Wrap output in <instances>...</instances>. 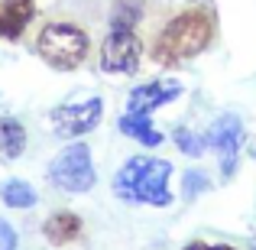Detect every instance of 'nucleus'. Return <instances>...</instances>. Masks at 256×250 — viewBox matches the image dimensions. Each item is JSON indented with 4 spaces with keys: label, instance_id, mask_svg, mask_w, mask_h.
Segmentation results:
<instances>
[{
    "label": "nucleus",
    "instance_id": "10",
    "mask_svg": "<svg viewBox=\"0 0 256 250\" xmlns=\"http://www.w3.org/2000/svg\"><path fill=\"white\" fill-rule=\"evenodd\" d=\"M120 133H126L130 140H140L143 146H159L162 143V133L152 127L150 114H124V117L117 120Z\"/></svg>",
    "mask_w": 256,
    "mask_h": 250
},
{
    "label": "nucleus",
    "instance_id": "11",
    "mask_svg": "<svg viewBox=\"0 0 256 250\" xmlns=\"http://www.w3.org/2000/svg\"><path fill=\"white\" fill-rule=\"evenodd\" d=\"M42 231L52 244H68V240H75L78 234H82V218L72 214V211H58L42 224Z\"/></svg>",
    "mask_w": 256,
    "mask_h": 250
},
{
    "label": "nucleus",
    "instance_id": "7",
    "mask_svg": "<svg viewBox=\"0 0 256 250\" xmlns=\"http://www.w3.org/2000/svg\"><path fill=\"white\" fill-rule=\"evenodd\" d=\"M201 140H204L208 150H214L220 156L224 175H230L234 163H237V150H240V143H244V124H240V117L237 114H220V117L208 127V133Z\"/></svg>",
    "mask_w": 256,
    "mask_h": 250
},
{
    "label": "nucleus",
    "instance_id": "13",
    "mask_svg": "<svg viewBox=\"0 0 256 250\" xmlns=\"http://www.w3.org/2000/svg\"><path fill=\"white\" fill-rule=\"evenodd\" d=\"M0 198H4V205L10 208H32L36 205V188L30 185V182L23 179H10L0 185Z\"/></svg>",
    "mask_w": 256,
    "mask_h": 250
},
{
    "label": "nucleus",
    "instance_id": "3",
    "mask_svg": "<svg viewBox=\"0 0 256 250\" xmlns=\"http://www.w3.org/2000/svg\"><path fill=\"white\" fill-rule=\"evenodd\" d=\"M88 33L75 23H49L39 33V56L52 65V69H78L88 56Z\"/></svg>",
    "mask_w": 256,
    "mask_h": 250
},
{
    "label": "nucleus",
    "instance_id": "6",
    "mask_svg": "<svg viewBox=\"0 0 256 250\" xmlns=\"http://www.w3.org/2000/svg\"><path fill=\"white\" fill-rule=\"evenodd\" d=\"M100 114H104V101L100 98H84V101H72L52 111V127L62 137H84L88 130L100 124Z\"/></svg>",
    "mask_w": 256,
    "mask_h": 250
},
{
    "label": "nucleus",
    "instance_id": "2",
    "mask_svg": "<svg viewBox=\"0 0 256 250\" xmlns=\"http://www.w3.org/2000/svg\"><path fill=\"white\" fill-rule=\"evenodd\" d=\"M211 36H214V20L211 13L204 10H185L178 17H172L166 23V30L159 33L156 39V62H166V65H175V62H185V59H194L198 52H204L211 46Z\"/></svg>",
    "mask_w": 256,
    "mask_h": 250
},
{
    "label": "nucleus",
    "instance_id": "5",
    "mask_svg": "<svg viewBox=\"0 0 256 250\" xmlns=\"http://www.w3.org/2000/svg\"><path fill=\"white\" fill-rule=\"evenodd\" d=\"M140 56H143V46H140L136 33L110 30V36L100 46V69L110 75H133L140 69Z\"/></svg>",
    "mask_w": 256,
    "mask_h": 250
},
{
    "label": "nucleus",
    "instance_id": "18",
    "mask_svg": "<svg viewBox=\"0 0 256 250\" xmlns=\"http://www.w3.org/2000/svg\"><path fill=\"white\" fill-rule=\"evenodd\" d=\"M185 250H234V247H224V244H201V240H194V244H188Z\"/></svg>",
    "mask_w": 256,
    "mask_h": 250
},
{
    "label": "nucleus",
    "instance_id": "8",
    "mask_svg": "<svg viewBox=\"0 0 256 250\" xmlns=\"http://www.w3.org/2000/svg\"><path fill=\"white\" fill-rule=\"evenodd\" d=\"M182 94V85L175 78H162V82H150V85H140L130 91V101H126V114H150L156 107L169 104Z\"/></svg>",
    "mask_w": 256,
    "mask_h": 250
},
{
    "label": "nucleus",
    "instance_id": "17",
    "mask_svg": "<svg viewBox=\"0 0 256 250\" xmlns=\"http://www.w3.org/2000/svg\"><path fill=\"white\" fill-rule=\"evenodd\" d=\"M198 188H208V179H201L198 172H185V192L198 195Z\"/></svg>",
    "mask_w": 256,
    "mask_h": 250
},
{
    "label": "nucleus",
    "instance_id": "15",
    "mask_svg": "<svg viewBox=\"0 0 256 250\" xmlns=\"http://www.w3.org/2000/svg\"><path fill=\"white\" fill-rule=\"evenodd\" d=\"M175 146H178L185 156H201V153H204V140H201L198 133L185 130V127H178V130H175Z\"/></svg>",
    "mask_w": 256,
    "mask_h": 250
},
{
    "label": "nucleus",
    "instance_id": "12",
    "mask_svg": "<svg viewBox=\"0 0 256 250\" xmlns=\"http://www.w3.org/2000/svg\"><path fill=\"white\" fill-rule=\"evenodd\" d=\"M26 150V130L20 120L0 117V159H16Z\"/></svg>",
    "mask_w": 256,
    "mask_h": 250
},
{
    "label": "nucleus",
    "instance_id": "16",
    "mask_svg": "<svg viewBox=\"0 0 256 250\" xmlns=\"http://www.w3.org/2000/svg\"><path fill=\"white\" fill-rule=\"evenodd\" d=\"M13 247H16V231L0 218V250H13Z\"/></svg>",
    "mask_w": 256,
    "mask_h": 250
},
{
    "label": "nucleus",
    "instance_id": "1",
    "mask_svg": "<svg viewBox=\"0 0 256 250\" xmlns=\"http://www.w3.org/2000/svg\"><path fill=\"white\" fill-rule=\"evenodd\" d=\"M169 175H172V163H166V159L130 156L120 166V172L114 175V192L124 201H140V205L166 208V205H172Z\"/></svg>",
    "mask_w": 256,
    "mask_h": 250
},
{
    "label": "nucleus",
    "instance_id": "9",
    "mask_svg": "<svg viewBox=\"0 0 256 250\" xmlns=\"http://www.w3.org/2000/svg\"><path fill=\"white\" fill-rule=\"evenodd\" d=\"M32 20V0H4L0 4V39H20Z\"/></svg>",
    "mask_w": 256,
    "mask_h": 250
},
{
    "label": "nucleus",
    "instance_id": "14",
    "mask_svg": "<svg viewBox=\"0 0 256 250\" xmlns=\"http://www.w3.org/2000/svg\"><path fill=\"white\" fill-rule=\"evenodd\" d=\"M140 4L136 0H120L117 7H114V13H110V26L114 30H133V23L140 20Z\"/></svg>",
    "mask_w": 256,
    "mask_h": 250
},
{
    "label": "nucleus",
    "instance_id": "4",
    "mask_svg": "<svg viewBox=\"0 0 256 250\" xmlns=\"http://www.w3.org/2000/svg\"><path fill=\"white\" fill-rule=\"evenodd\" d=\"M49 182L56 188L68 195H84L94 188L98 175H94V163H91V150L88 143H68L56 159L49 163Z\"/></svg>",
    "mask_w": 256,
    "mask_h": 250
}]
</instances>
